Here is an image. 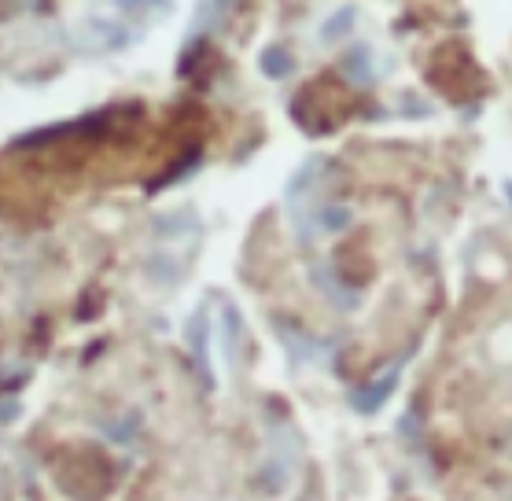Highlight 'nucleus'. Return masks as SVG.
I'll return each instance as SVG.
<instances>
[{
    "mask_svg": "<svg viewBox=\"0 0 512 501\" xmlns=\"http://www.w3.org/2000/svg\"><path fill=\"white\" fill-rule=\"evenodd\" d=\"M391 387H395V373L384 376V380H376V387H369V391H358V395H354V406L369 413V409H376L387 395H391Z\"/></svg>",
    "mask_w": 512,
    "mask_h": 501,
    "instance_id": "f257e3e1",
    "label": "nucleus"
},
{
    "mask_svg": "<svg viewBox=\"0 0 512 501\" xmlns=\"http://www.w3.org/2000/svg\"><path fill=\"white\" fill-rule=\"evenodd\" d=\"M266 74H273V78H284L291 70V59H288V52H280V48H273V52H266Z\"/></svg>",
    "mask_w": 512,
    "mask_h": 501,
    "instance_id": "f03ea898",
    "label": "nucleus"
}]
</instances>
